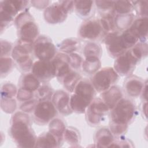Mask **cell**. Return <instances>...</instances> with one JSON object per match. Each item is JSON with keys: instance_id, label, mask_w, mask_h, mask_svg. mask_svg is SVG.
<instances>
[{"instance_id": "6da1fadb", "label": "cell", "mask_w": 148, "mask_h": 148, "mask_svg": "<svg viewBox=\"0 0 148 148\" xmlns=\"http://www.w3.org/2000/svg\"><path fill=\"white\" fill-rule=\"evenodd\" d=\"M110 110L109 129L114 136H121L136 116L135 105L132 100L122 98Z\"/></svg>"}, {"instance_id": "7a4b0ae2", "label": "cell", "mask_w": 148, "mask_h": 148, "mask_svg": "<svg viewBox=\"0 0 148 148\" xmlns=\"http://www.w3.org/2000/svg\"><path fill=\"white\" fill-rule=\"evenodd\" d=\"M9 133L16 145L20 147L35 146L37 137L31 127L28 115L23 112L15 113L10 119Z\"/></svg>"}, {"instance_id": "3957f363", "label": "cell", "mask_w": 148, "mask_h": 148, "mask_svg": "<svg viewBox=\"0 0 148 148\" xmlns=\"http://www.w3.org/2000/svg\"><path fill=\"white\" fill-rule=\"evenodd\" d=\"M95 92V90L91 82L82 79L70 97V106L73 112L85 113L87 108L94 99Z\"/></svg>"}, {"instance_id": "277c9868", "label": "cell", "mask_w": 148, "mask_h": 148, "mask_svg": "<svg viewBox=\"0 0 148 148\" xmlns=\"http://www.w3.org/2000/svg\"><path fill=\"white\" fill-rule=\"evenodd\" d=\"M14 23L18 39L34 42L39 36V27L28 10L20 12L14 18Z\"/></svg>"}, {"instance_id": "5b68a950", "label": "cell", "mask_w": 148, "mask_h": 148, "mask_svg": "<svg viewBox=\"0 0 148 148\" xmlns=\"http://www.w3.org/2000/svg\"><path fill=\"white\" fill-rule=\"evenodd\" d=\"M34 43L18 39L13 48L12 58L18 69L22 72L26 73L31 70L34 64L31 57Z\"/></svg>"}, {"instance_id": "8992f818", "label": "cell", "mask_w": 148, "mask_h": 148, "mask_svg": "<svg viewBox=\"0 0 148 148\" xmlns=\"http://www.w3.org/2000/svg\"><path fill=\"white\" fill-rule=\"evenodd\" d=\"M30 2L28 1H1L0 2L1 32L10 26L18 12L25 10Z\"/></svg>"}, {"instance_id": "52a82bcc", "label": "cell", "mask_w": 148, "mask_h": 148, "mask_svg": "<svg viewBox=\"0 0 148 148\" xmlns=\"http://www.w3.org/2000/svg\"><path fill=\"white\" fill-rule=\"evenodd\" d=\"M119 78V75L112 67H104L95 73L91 79L95 90L102 92L113 86Z\"/></svg>"}, {"instance_id": "ba28073f", "label": "cell", "mask_w": 148, "mask_h": 148, "mask_svg": "<svg viewBox=\"0 0 148 148\" xmlns=\"http://www.w3.org/2000/svg\"><path fill=\"white\" fill-rule=\"evenodd\" d=\"M57 112L51 100L38 101L32 112V119L36 124L44 125L54 119Z\"/></svg>"}, {"instance_id": "9c48e42d", "label": "cell", "mask_w": 148, "mask_h": 148, "mask_svg": "<svg viewBox=\"0 0 148 148\" xmlns=\"http://www.w3.org/2000/svg\"><path fill=\"white\" fill-rule=\"evenodd\" d=\"M109 110L101 98H94L86 109V119L90 125H98L104 121Z\"/></svg>"}, {"instance_id": "30bf717a", "label": "cell", "mask_w": 148, "mask_h": 148, "mask_svg": "<svg viewBox=\"0 0 148 148\" xmlns=\"http://www.w3.org/2000/svg\"><path fill=\"white\" fill-rule=\"evenodd\" d=\"M33 53L39 60H51L57 54V49L49 37L42 35L35 40Z\"/></svg>"}, {"instance_id": "8fae6325", "label": "cell", "mask_w": 148, "mask_h": 148, "mask_svg": "<svg viewBox=\"0 0 148 148\" xmlns=\"http://www.w3.org/2000/svg\"><path fill=\"white\" fill-rule=\"evenodd\" d=\"M139 60L133 54L131 49L116 58L114 69L120 76H130L139 62Z\"/></svg>"}, {"instance_id": "7c38bea8", "label": "cell", "mask_w": 148, "mask_h": 148, "mask_svg": "<svg viewBox=\"0 0 148 148\" xmlns=\"http://www.w3.org/2000/svg\"><path fill=\"white\" fill-rule=\"evenodd\" d=\"M104 34L99 20L97 18L86 20L80 26L78 32L80 38L92 42L99 39Z\"/></svg>"}, {"instance_id": "4fadbf2b", "label": "cell", "mask_w": 148, "mask_h": 148, "mask_svg": "<svg viewBox=\"0 0 148 148\" xmlns=\"http://www.w3.org/2000/svg\"><path fill=\"white\" fill-rule=\"evenodd\" d=\"M31 73L43 83H47L56 75L55 65L51 60H39L34 62Z\"/></svg>"}, {"instance_id": "5bb4252c", "label": "cell", "mask_w": 148, "mask_h": 148, "mask_svg": "<svg viewBox=\"0 0 148 148\" xmlns=\"http://www.w3.org/2000/svg\"><path fill=\"white\" fill-rule=\"evenodd\" d=\"M69 12L61 1L49 5L44 10L45 20L49 24H57L63 23L68 17Z\"/></svg>"}, {"instance_id": "9a60e30c", "label": "cell", "mask_w": 148, "mask_h": 148, "mask_svg": "<svg viewBox=\"0 0 148 148\" xmlns=\"http://www.w3.org/2000/svg\"><path fill=\"white\" fill-rule=\"evenodd\" d=\"M120 31H115L105 34L104 43L109 56L117 58L128 50L125 47L121 36Z\"/></svg>"}, {"instance_id": "2e32d148", "label": "cell", "mask_w": 148, "mask_h": 148, "mask_svg": "<svg viewBox=\"0 0 148 148\" xmlns=\"http://www.w3.org/2000/svg\"><path fill=\"white\" fill-rule=\"evenodd\" d=\"M51 101L57 110L62 116H68L73 111L70 106V97L69 94L64 90H57L54 92Z\"/></svg>"}, {"instance_id": "e0dca14e", "label": "cell", "mask_w": 148, "mask_h": 148, "mask_svg": "<svg viewBox=\"0 0 148 148\" xmlns=\"http://www.w3.org/2000/svg\"><path fill=\"white\" fill-rule=\"evenodd\" d=\"M145 82L136 76H130L124 81L123 88L128 96L137 98L140 95Z\"/></svg>"}, {"instance_id": "ac0fdd59", "label": "cell", "mask_w": 148, "mask_h": 148, "mask_svg": "<svg viewBox=\"0 0 148 148\" xmlns=\"http://www.w3.org/2000/svg\"><path fill=\"white\" fill-rule=\"evenodd\" d=\"M102 99L110 110L116 104L123 98L122 90L117 86L113 85L102 92Z\"/></svg>"}, {"instance_id": "d6986e66", "label": "cell", "mask_w": 148, "mask_h": 148, "mask_svg": "<svg viewBox=\"0 0 148 148\" xmlns=\"http://www.w3.org/2000/svg\"><path fill=\"white\" fill-rule=\"evenodd\" d=\"M139 39V42H146L148 32V19L146 17L134 19L128 28Z\"/></svg>"}, {"instance_id": "ffe728a7", "label": "cell", "mask_w": 148, "mask_h": 148, "mask_svg": "<svg viewBox=\"0 0 148 148\" xmlns=\"http://www.w3.org/2000/svg\"><path fill=\"white\" fill-rule=\"evenodd\" d=\"M94 144L96 147H110L114 140V135L107 128H102L96 131L94 135Z\"/></svg>"}, {"instance_id": "44dd1931", "label": "cell", "mask_w": 148, "mask_h": 148, "mask_svg": "<svg viewBox=\"0 0 148 148\" xmlns=\"http://www.w3.org/2000/svg\"><path fill=\"white\" fill-rule=\"evenodd\" d=\"M40 82L32 73L23 74L19 80V88L35 92L40 86Z\"/></svg>"}, {"instance_id": "7402d4cb", "label": "cell", "mask_w": 148, "mask_h": 148, "mask_svg": "<svg viewBox=\"0 0 148 148\" xmlns=\"http://www.w3.org/2000/svg\"><path fill=\"white\" fill-rule=\"evenodd\" d=\"M61 146L57 138L49 131L39 135L37 138L35 147H58Z\"/></svg>"}, {"instance_id": "603a6c76", "label": "cell", "mask_w": 148, "mask_h": 148, "mask_svg": "<svg viewBox=\"0 0 148 148\" xmlns=\"http://www.w3.org/2000/svg\"><path fill=\"white\" fill-rule=\"evenodd\" d=\"M66 128L64 121L60 118L55 117L49 123V131L57 138L61 145L64 142L63 136Z\"/></svg>"}, {"instance_id": "cb8c5ba5", "label": "cell", "mask_w": 148, "mask_h": 148, "mask_svg": "<svg viewBox=\"0 0 148 148\" xmlns=\"http://www.w3.org/2000/svg\"><path fill=\"white\" fill-rule=\"evenodd\" d=\"M82 79V77L79 73L72 69L62 79L60 83L63 85L67 91L73 92L76 84Z\"/></svg>"}, {"instance_id": "d4e9b609", "label": "cell", "mask_w": 148, "mask_h": 148, "mask_svg": "<svg viewBox=\"0 0 148 148\" xmlns=\"http://www.w3.org/2000/svg\"><path fill=\"white\" fill-rule=\"evenodd\" d=\"M80 47V41L74 38H66L62 40L58 45L60 51L67 55L76 53L79 49Z\"/></svg>"}, {"instance_id": "484cf974", "label": "cell", "mask_w": 148, "mask_h": 148, "mask_svg": "<svg viewBox=\"0 0 148 148\" xmlns=\"http://www.w3.org/2000/svg\"><path fill=\"white\" fill-rule=\"evenodd\" d=\"M94 3L92 1H75L74 9L79 16L86 18L91 14Z\"/></svg>"}, {"instance_id": "4316f807", "label": "cell", "mask_w": 148, "mask_h": 148, "mask_svg": "<svg viewBox=\"0 0 148 148\" xmlns=\"http://www.w3.org/2000/svg\"><path fill=\"white\" fill-rule=\"evenodd\" d=\"M83 54L85 57H95L101 59L102 55V49L101 45L92 41H88L83 47Z\"/></svg>"}, {"instance_id": "83f0119b", "label": "cell", "mask_w": 148, "mask_h": 148, "mask_svg": "<svg viewBox=\"0 0 148 148\" xmlns=\"http://www.w3.org/2000/svg\"><path fill=\"white\" fill-rule=\"evenodd\" d=\"M101 62L100 58L95 57L86 58L83 61L82 69L83 71L88 75H94L101 68Z\"/></svg>"}, {"instance_id": "f1b7e54d", "label": "cell", "mask_w": 148, "mask_h": 148, "mask_svg": "<svg viewBox=\"0 0 148 148\" xmlns=\"http://www.w3.org/2000/svg\"><path fill=\"white\" fill-rule=\"evenodd\" d=\"M115 25L116 30L120 31L125 30L130 27L134 20L133 13L125 14H114Z\"/></svg>"}, {"instance_id": "f546056e", "label": "cell", "mask_w": 148, "mask_h": 148, "mask_svg": "<svg viewBox=\"0 0 148 148\" xmlns=\"http://www.w3.org/2000/svg\"><path fill=\"white\" fill-rule=\"evenodd\" d=\"M64 142L72 147L78 146L80 141V136L79 131L74 127H69L65 129L63 136Z\"/></svg>"}, {"instance_id": "4dcf8cb0", "label": "cell", "mask_w": 148, "mask_h": 148, "mask_svg": "<svg viewBox=\"0 0 148 148\" xmlns=\"http://www.w3.org/2000/svg\"><path fill=\"white\" fill-rule=\"evenodd\" d=\"M134 2L129 1H114L113 13L114 14H125L133 13Z\"/></svg>"}, {"instance_id": "1f68e13d", "label": "cell", "mask_w": 148, "mask_h": 148, "mask_svg": "<svg viewBox=\"0 0 148 148\" xmlns=\"http://www.w3.org/2000/svg\"><path fill=\"white\" fill-rule=\"evenodd\" d=\"M99 20L105 34L117 31L115 25L114 14L113 12L103 14Z\"/></svg>"}, {"instance_id": "d6a6232c", "label": "cell", "mask_w": 148, "mask_h": 148, "mask_svg": "<svg viewBox=\"0 0 148 148\" xmlns=\"http://www.w3.org/2000/svg\"><path fill=\"white\" fill-rule=\"evenodd\" d=\"M54 92L52 87L47 83H43L35 92V97L38 101L51 100Z\"/></svg>"}, {"instance_id": "836d02e7", "label": "cell", "mask_w": 148, "mask_h": 148, "mask_svg": "<svg viewBox=\"0 0 148 148\" xmlns=\"http://www.w3.org/2000/svg\"><path fill=\"white\" fill-rule=\"evenodd\" d=\"M120 36L127 50L131 49L139 42L138 37L129 28H127L120 32Z\"/></svg>"}, {"instance_id": "e575fe53", "label": "cell", "mask_w": 148, "mask_h": 148, "mask_svg": "<svg viewBox=\"0 0 148 148\" xmlns=\"http://www.w3.org/2000/svg\"><path fill=\"white\" fill-rule=\"evenodd\" d=\"M17 94V88L12 83H3L1 85V98H13Z\"/></svg>"}, {"instance_id": "d590c367", "label": "cell", "mask_w": 148, "mask_h": 148, "mask_svg": "<svg viewBox=\"0 0 148 148\" xmlns=\"http://www.w3.org/2000/svg\"><path fill=\"white\" fill-rule=\"evenodd\" d=\"M14 63L10 57H1V77L7 76L12 71Z\"/></svg>"}, {"instance_id": "8d00e7d4", "label": "cell", "mask_w": 148, "mask_h": 148, "mask_svg": "<svg viewBox=\"0 0 148 148\" xmlns=\"http://www.w3.org/2000/svg\"><path fill=\"white\" fill-rule=\"evenodd\" d=\"M94 3L98 10L103 14L113 12L114 1H95Z\"/></svg>"}, {"instance_id": "74e56055", "label": "cell", "mask_w": 148, "mask_h": 148, "mask_svg": "<svg viewBox=\"0 0 148 148\" xmlns=\"http://www.w3.org/2000/svg\"><path fill=\"white\" fill-rule=\"evenodd\" d=\"M1 106L3 112L12 113L16 110L17 104L14 98H1Z\"/></svg>"}, {"instance_id": "f35d334b", "label": "cell", "mask_w": 148, "mask_h": 148, "mask_svg": "<svg viewBox=\"0 0 148 148\" xmlns=\"http://www.w3.org/2000/svg\"><path fill=\"white\" fill-rule=\"evenodd\" d=\"M68 62L69 66L73 70H78L82 66L83 62L82 57L76 53H72L68 55Z\"/></svg>"}, {"instance_id": "ab89813d", "label": "cell", "mask_w": 148, "mask_h": 148, "mask_svg": "<svg viewBox=\"0 0 148 148\" xmlns=\"http://www.w3.org/2000/svg\"><path fill=\"white\" fill-rule=\"evenodd\" d=\"M134 6L136 8V11L140 17H147V1H135Z\"/></svg>"}, {"instance_id": "60d3db41", "label": "cell", "mask_w": 148, "mask_h": 148, "mask_svg": "<svg viewBox=\"0 0 148 148\" xmlns=\"http://www.w3.org/2000/svg\"><path fill=\"white\" fill-rule=\"evenodd\" d=\"M13 48L12 43L1 39V57H9L12 54Z\"/></svg>"}, {"instance_id": "b9f144b4", "label": "cell", "mask_w": 148, "mask_h": 148, "mask_svg": "<svg viewBox=\"0 0 148 148\" xmlns=\"http://www.w3.org/2000/svg\"><path fill=\"white\" fill-rule=\"evenodd\" d=\"M16 97L18 101L25 102L33 99L35 97V92H32L21 88H19L18 90L17 91Z\"/></svg>"}, {"instance_id": "7bdbcfd3", "label": "cell", "mask_w": 148, "mask_h": 148, "mask_svg": "<svg viewBox=\"0 0 148 148\" xmlns=\"http://www.w3.org/2000/svg\"><path fill=\"white\" fill-rule=\"evenodd\" d=\"M38 101L36 98H33L32 99L23 102V103L20 106V109L24 113H31L33 112Z\"/></svg>"}, {"instance_id": "ee69618b", "label": "cell", "mask_w": 148, "mask_h": 148, "mask_svg": "<svg viewBox=\"0 0 148 148\" xmlns=\"http://www.w3.org/2000/svg\"><path fill=\"white\" fill-rule=\"evenodd\" d=\"M117 139H114L110 147H133L132 143L127 138H123L121 136Z\"/></svg>"}, {"instance_id": "f6af8a7d", "label": "cell", "mask_w": 148, "mask_h": 148, "mask_svg": "<svg viewBox=\"0 0 148 148\" xmlns=\"http://www.w3.org/2000/svg\"><path fill=\"white\" fill-rule=\"evenodd\" d=\"M31 5L36 9H46L50 3V1H31Z\"/></svg>"}, {"instance_id": "bcb514c9", "label": "cell", "mask_w": 148, "mask_h": 148, "mask_svg": "<svg viewBox=\"0 0 148 148\" xmlns=\"http://www.w3.org/2000/svg\"><path fill=\"white\" fill-rule=\"evenodd\" d=\"M147 80L145 82V86L143 87V88L142 90V93L140 94V95L142 96L143 99H145V101H147Z\"/></svg>"}]
</instances>
